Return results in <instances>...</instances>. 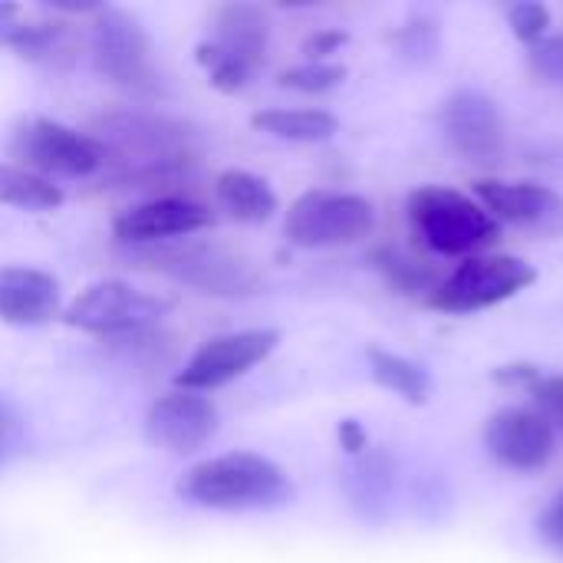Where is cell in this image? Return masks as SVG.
Instances as JSON below:
<instances>
[{
	"label": "cell",
	"instance_id": "obj_23",
	"mask_svg": "<svg viewBox=\"0 0 563 563\" xmlns=\"http://www.w3.org/2000/svg\"><path fill=\"white\" fill-rule=\"evenodd\" d=\"M369 261H373V267L389 280V287L399 290V294H406V297H422V294H426V300H429L432 290L439 287V280H435L422 264H416L412 257H406V254L396 251V247H376V251L369 254Z\"/></svg>",
	"mask_w": 563,
	"mask_h": 563
},
{
	"label": "cell",
	"instance_id": "obj_4",
	"mask_svg": "<svg viewBox=\"0 0 563 563\" xmlns=\"http://www.w3.org/2000/svg\"><path fill=\"white\" fill-rule=\"evenodd\" d=\"M99 132L102 135L96 139L106 145V152H115L125 165H132L135 178H162L195 162V132L181 119L115 112L99 122Z\"/></svg>",
	"mask_w": 563,
	"mask_h": 563
},
{
	"label": "cell",
	"instance_id": "obj_24",
	"mask_svg": "<svg viewBox=\"0 0 563 563\" xmlns=\"http://www.w3.org/2000/svg\"><path fill=\"white\" fill-rule=\"evenodd\" d=\"M195 59L208 69V82H211L218 92H224V96L241 92V89L251 82V76H254V69H251V66H244V63H238V59L224 56V53H221L218 46H211L208 40H205V43H198Z\"/></svg>",
	"mask_w": 563,
	"mask_h": 563
},
{
	"label": "cell",
	"instance_id": "obj_6",
	"mask_svg": "<svg viewBox=\"0 0 563 563\" xmlns=\"http://www.w3.org/2000/svg\"><path fill=\"white\" fill-rule=\"evenodd\" d=\"M373 228H376L373 201L356 191H333V188L303 191L284 218V238L307 251L350 247L369 238Z\"/></svg>",
	"mask_w": 563,
	"mask_h": 563
},
{
	"label": "cell",
	"instance_id": "obj_9",
	"mask_svg": "<svg viewBox=\"0 0 563 563\" xmlns=\"http://www.w3.org/2000/svg\"><path fill=\"white\" fill-rule=\"evenodd\" d=\"M538 280V271L515 254H478L465 257L429 297V307L442 313H475L498 307Z\"/></svg>",
	"mask_w": 563,
	"mask_h": 563
},
{
	"label": "cell",
	"instance_id": "obj_18",
	"mask_svg": "<svg viewBox=\"0 0 563 563\" xmlns=\"http://www.w3.org/2000/svg\"><path fill=\"white\" fill-rule=\"evenodd\" d=\"M214 198L234 221L244 224H264L280 211V198L271 181L244 168H224L214 178Z\"/></svg>",
	"mask_w": 563,
	"mask_h": 563
},
{
	"label": "cell",
	"instance_id": "obj_33",
	"mask_svg": "<svg viewBox=\"0 0 563 563\" xmlns=\"http://www.w3.org/2000/svg\"><path fill=\"white\" fill-rule=\"evenodd\" d=\"M336 435H340V445H343V452H346V455H353V459L366 455V449H369V435H366L363 422H356V419H343V422H340V429H336Z\"/></svg>",
	"mask_w": 563,
	"mask_h": 563
},
{
	"label": "cell",
	"instance_id": "obj_15",
	"mask_svg": "<svg viewBox=\"0 0 563 563\" xmlns=\"http://www.w3.org/2000/svg\"><path fill=\"white\" fill-rule=\"evenodd\" d=\"M475 195L498 224H515L551 238L563 234V195L548 185L482 178L475 185Z\"/></svg>",
	"mask_w": 563,
	"mask_h": 563
},
{
	"label": "cell",
	"instance_id": "obj_22",
	"mask_svg": "<svg viewBox=\"0 0 563 563\" xmlns=\"http://www.w3.org/2000/svg\"><path fill=\"white\" fill-rule=\"evenodd\" d=\"M0 205L20 211H53L63 205V188L30 168H20L16 162H0Z\"/></svg>",
	"mask_w": 563,
	"mask_h": 563
},
{
	"label": "cell",
	"instance_id": "obj_16",
	"mask_svg": "<svg viewBox=\"0 0 563 563\" xmlns=\"http://www.w3.org/2000/svg\"><path fill=\"white\" fill-rule=\"evenodd\" d=\"M59 317V284L40 267H0V323L43 327Z\"/></svg>",
	"mask_w": 563,
	"mask_h": 563
},
{
	"label": "cell",
	"instance_id": "obj_12",
	"mask_svg": "<svg viewBox=\"0 0 563 563\" xmlns=\"http://www.w3.org/2000/svg\"><path fill=\"white\" fill-rule=\"evenodd\" d=\"M445 142L475 165H495L505 155V115L482 89H455L442 102Z\"/></svg>",
	"mask_w": 563,
	"mask_h": 563
},
{
	"label": "cell",
	"instance_id": "obj_34",
	"mask_svg": "<svg viewBox=\"0 0 563 563\" xmlns=\"http://www.w3.org/2000/svg\"><path fill=\"white\" fill-rule=\"evenodd\" d=\"M16 439H20L16 416H13V409L0 399V465H3V462H7V455L13 452Z\"/></svg>",
	"mask_w": 563,
	"mask_h": 563
},
{
	"label": "cell",
	"instance_id": "obj_14",
	"mask_svg": "<svg viewBox=\"0 0 563 563\" xmlns=\"http://www.w3.org/2000/svg\"><path fill=\"white\" fill-rule=\"evenodd\" d=\"M211 224H214V214L205 205H198L191 198L165 195V198H152V201H142V205L115 214L112 234L119 244L152 247V244L185 241Z\"/></svg>",
	"mask_w": 563,
	"mask_h": 563
},
{
	"label": "cell",
	"instance_id": "obj_30",
	"mask_svg": "<svg viewBox=\"0 0 563 563\" xmlns=\"http://www.w3.org/2000/svg\"><path fill=\"white\" fill-rule=\"evenodd\" d=\"M534 528H538V538H541L548 548H554V551H561L563 554V488L551 498V505L538 515Z\"/></svg>",
	"mask_w": 563,
	"mask_h": 563
},
{
	"label": "cell",
	"instance_id": "obj_3",
	"mask_svg": "<svg viewBox=\"0 0 563 563\" xmlns=\"http://www.w3.org/2000/svg\"><path fill=\"white\" fill-rule=\"evenodd\" d=\"M139 267L158 271L185 287H195L208 297H251L261 287V274L254 261L224 244L211 241H168L152 247H132Z\"/></svg>",
	"mask_w": 563,
	"mask_h": 563
},
{
	"label": "cell",
	"instance_id": "obj_1",
	"mask_svg": "<svg viewBox=\"0 0 563 563\" xmlns=\"http://www.w3.org/2000/svg\"><path fill=\"white\" fill-rule=\"evenodd\" d=\"M175 492L195 508L224 515L277 511L297 495L290 475L257 452H228L205 459L178 478Z\"/></svg>",
	"mask_w": 563,
	"mask_h": 563
},
{
	"label": "cell",
	"instance_id": "obj_32",
	"mask_svg": "<svg viewBox=\"0 0 563 563\" xmlns=\"http://www.w3.org/2000/svg\"><path fill=\"white\" fill-rule=\"evenodd\" d=\"M541 376L544 373L534 363H508V366L495 369V383H501V386H525V389H531Z\"/></svg>",
	"mask_w": 563,
	"mask_h": 563
},
{
	"label": "cell",
	"instance_id": "obj_7",
	"mask_svg": "<svg viewBox=\"0 0 563 563\" xmlns=\"http://www.w3.org/2000/svg\"><path fill=\"white\" fill-rule=\"evenodd\" d=\"M89 49L96 73L109 82L125 89H155V43L135 13L99 3L89 23Z\"/></svg>",
	"mask_w": 563,
	"mask_h": 563
},
{
	"label": "cell",
	"instance_id": "obj_20",
	"mask_svg": "<svg viewBox=\"0 0 563 563\" xmlns=\"http://www.w3.org/2000/svg\"><path fill=\"white\" fill-rule=\"evenodd\" d=\"M366 363H369V373L373 379L396 393L399 399L412 402V406H426L429 396H432V376L422 363L409 360V356H399V353H389V350H379V346H369L366 350Z\"/></svg>",
	"mask_w": 563,
	"mask_h": 563
},
{
	"label": "cell",
	"instance_id": "obj_26",
	"mask_svg": "<svg viewBox=\"0 0 563 563\" xmlns=\"http://www.w3.org/2000/svg\"><path fill=\"white\" fill-rule=\"evenodd\" d=\"M508 23H511V33L528 43V46H538L548 30H551V10L538 0H518L511 10H508Z\"/></svg>",
	"mask_w": 563,
	"mask_h": 563
},
{
	"label": "cell",
	"instance_id": "obj_2",
	"mask_svg": "<svg viewBox=\"0 0 563 563\" xmlns=\"http://www.w3.org/2000/svg\"><path fill=\"white\" fill-rule=\"evenodd\" d=\"M406 214L426 247L442 257H478L501 241V224L482 208V201L445 185L416 188L406 201Z\"/></svg>",
	"mask_w": 563,
	"mask_h": 563
},
{
	"label": "cell",
	"instance_id": "obj_17",
	"mask_svg": "<svg viewBox=\"0 0 563 563\" xmlns=\"http://www.w3.org/2000/svg\"><path fill=\"white\" fill-rule=\"evenodd\" d=\"M208 43L218 46L224 56L257 69L271 46V20L257 3H244V0L224 3L214 10V26Z\"/></svg>",
	"mask_w": 563,
	"mask_h": 563
},
{
	"label": "cell",
	"instance_id": "obj_31",
	"mask_svg": "<svg viewBox=\"0 0 563 563\" xmlns=\"http://www.w3.org/2000/svg\"><path fill=\"white\" fill-rule=\"evenodd\" d=\"M346 43H350V33H343V30H317L303 40L307 63H330V56Z\"/></svg>",
	"mask_w": 563,
	"mask_h": 563
},
{
	"label": "cell",
	"instance_id": "obj_21",
	"mask_svg": "<svg viewBox=\"0 0 563 563\" xmlns=\"http://www.w3.org/2000/svg\"><path fill=\"white\" fill-rule=\"evenodd\" d=\"M0 43L30 63H59L63 56H73V30L63 20H20Z\"/></svg>",
	"mask_w": 563,
	"mask_h": 563
},
{
	"label": "cell",
	"instance_id": "obj_25",
	"mask_svg": "<svg viewBox=\"0 0 563 563\" xmlns=\"http://www.w3.org/2000/svg\"><path fill=\"white\" fill-rule=\"evenodd\" d=\"M343 79H346L343 63H300V66H290L277 76V82L284 89H294V92H330Z\"/></svg>",
	"mask_w": 563,
	"mask_h": 563
},
{
	"label": "cell",
	"instance_id": "obj_29",
	"mask_svg": "<svg viewBox=\"0 0 563 563\" xmlns=\"http://www.w3.org/2000/svg\"><path fill=\"white\" fill-rule=\"evenodd\" d=\"M528 393H531V399H534V409H538L554 429H563V376H541Z\"/></svg>",
	"mask_w": 563,
	"mask_h": 563
},
{
	"label": "cell",
	"instance_id": "obj_10",
	"mask_svg": "<svg viewBox=\"0 0 563 563\" xmlns=\"http://www.w3.org/2000/svg\"><path fill=\"white\" fill-rule=\"evenodd\" d=\"M277 346H280L277 330H234V333L211 336L175 373V389L208 393L228 386L244 373H251L254 366H261Z\"/></svg>",
	"mask_w": 563,
	"mask_h": 563
},
{
	"label": "cell",
	"instance_id": "obj_28",
	"mask_svg": "<svg viewBox=\"0 0 563 563\" xmlns=\"http://www.w3.org/2000/svg\"><path fill=\"white\" fill-rule=\"evenodd\" d=\"M528 63L538 79L563 89V33H554V36L548 33L538 46H531Z\"/></svg>",
	"mask_w": 563,
	"mask_h": 563
},
{
	"label": "cell",
	"instance_id": "obj_5",
	"mask_svg": "<svg viewBox=\"0 0 563 563\" xmlns=\"http://www.w3.org/2000/svg\"><path fill=\"white\" fill-rule=\"evenodd\" d=\"M7 152L20 168L43 178H89L106 168L109 152L96 135H86L66 122L46 115H23L13 122Z\"/></svg>",
	"mask_w": 563,
	"mask_h": 563
},
{
	"label": "cell",
	"instance_id": "obj_19",
	"mask_svg": "<svg viewBox=\"0 0 563 563\" xmlns=\"http://www.w3.org/2000/svg\"><path fill=\"white\" fill-rule=\"evenodd\" d=\"M251 125L274 139L303 145L330 142L340 132V119L327 109H261L251 115Z\"/></svg>",
	"mask_w": 563,
	"mask_h": 563
},
{
	"label": "cell",
	"instance_id": "obj_11",
	"mask_svg": "<svg viewBox=\"0 0 563 563\" xmlns=\"http://www.w3.org/2000/svg\"><path fill=\"white\" fill-rule=\"evenodd\" d=\"M145 442L168 455H195L218 435V406L188 389L158 396L142 419Z\"/></svg>",
	"mask_w": 563,
	"mask_h": 563
},
{
	"label": "cell",
	"instance_id": "obj_13",
	"mask_svg": "<svg viewBox=\"0 0 563 563\" xmlns=\"http://www.w3.org/2000/svg\"><path fill=\"white\" fill-rule=\"evenodd\" d=\"M488 455L511 472H538L558 452V429L531 406H505L485 422Z\"/></svg>",
	"mask_w": 563,
	"mask_h": 563
},
{
	"label": "cell",
	"instance_id": "obj_8",
	"mask_svg": "<svg viewBox=\"0 0 563 563\" xmlns=\"http://www.w3.org/2000/svg\"><path fill=\"white\" fill-rule=\"evenodd\" d=\"M168 310H172L168 297L139 290L129 280H99V284H89L63 310V320L73 330L106 336V340H122V336L158 327Z\"/></svg>",
	"mask_w": 563,
	"mask_h": 563
},
{
	"label": "cell",
	"instance_id": "obj_27",
	"mask_svg": "<svg viewBox=\"0 0 563 563\" xmlns=\"http://www.w3.org/2000/svg\"><path fill=\"white\" fill-rule=\"evenodd\" d=\"M396 46L406 59H432L439 56V23L432 20H409L399 36Z\"/></svg>",
	"mask_w": 563,
	"mask_h": 563
}]
</instances>
